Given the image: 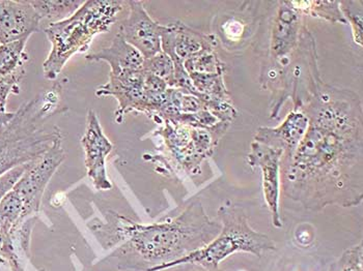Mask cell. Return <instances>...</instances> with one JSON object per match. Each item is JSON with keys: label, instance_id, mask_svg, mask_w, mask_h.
I'll list each match as a JSON object with an SVG mask.
<instances>
[{"label": "cell", "instance_id": "obj_1", "mask_svg": "<svg viewBox=\"0 0 363 271\" xmlns=\"http://www.w3.org/2000/svg\"><path fill=\"white\" fill-rule=\"evenodd\" d=\"M308 98L298 108L308 117L306 135L281 158L284 196L311 212L355 207L363 199L362 104L350 89L323 82L313 62Z\"/></svg>", "mask_w": 363, "mask_h": 271}, {"label": "cell", "instance_id": "obj_2", "mask_svg": "<svg viewBox=\"0 0 363 271\" xmlns=\"http://www.w3.org/2000/svg\"><path fill=\"white\" fill-rule=\"evenodd\" d=\"M220 230V221L210 219L199 198L192 199L177 216L147 225L116 214L108 233L118 248L111 257L118 261V270L147 271L203 248Z\"/></svg>", "mask_w": 363, "mask_h": 271}, {"label": "cell", "instance_id": "obj_3", "mask_svg": "<svg viewBox=\"0 0 363 271\" xmlns=\"http://www.w3.org/2000/svg\"><path fill=\"white\" fill-rule=\"evenodd\" d=\"M62 83L55 81L52 87L21 105L11 122L0 129V175L37 160L64 140L60 127L47 123L67 110L62 107Z\"/></svg>", "mask_w": 363, "mask_h": 271}, {"label": "cell", "instance_id": "obj_4", "mask_svg": "<svg viewBox=\"0 0 363 271\" xmlns=\"http://www.w3.org/2000/svg\"><path fill=\"white\" fill-rule=\"evenodd\" d=\"M125 4L116 0L84 1L71 17L46 26L51 49L43 64L44 77L56 81L74 55L87 52L96 37L111 30Z\"/></svg>", "mask_w": 363, "mask_h": 271}, {"label": "cell", "instance_id": "obj_5", "mask_svg": "<svg viewBox=\"0 0 363 271\" xmlns=\"http://www.w3.org/2000/svg\"><path fill=\"white\" fill-rule=\"evenodd\" d=\"M221 230L217 236L203 248L190 253L172 263L156 266L147 271H164L180 265H196L214 271L220 268L221 262L236 253H246L263 258L277 250V244L264 233L253 229L247 214L241 206L226 200L217 210Z\"/></svg>", "mask_w": 363, "mask_h": 271}, {"label": "cell", "instance_id": "obj_6", "mask_svg": "<svg viewBox=\"0 0 363 271\" xmlns=\"http://www.w3.org/2000/svg\"><path fill=\"white\" fill-rule=\"evenodd\" d=\"M66 158L62 140L56 142L46 154L33 161L14 187L28 217L39 216L47 185Z\"/></svg>", "mask_w": 363, "mask_h": 271}, {"label": "cell", "instance_id": "obj_7", "mask_svg": "<svg viewBox=\"0 0 363 271\" xmlns=\"http://www.w3.org/2000/svg\"><path fill=\"white\" fill-rule=\"evenodd\" d=\"M129 13L121 23L118 33L145 59L162 51V33L164 25L155 21L145 10V4L138 0L126 1Z\"/></svg>", "mask_w": 363, "mask_h": 271}, {"label": "cell", "instance_id": "obj_8", "mask_svg": "<svg viewBox=\"0 0 363 271\" xmlns=\"http://www.w3.org/2000/svg\"><path fill=\"white\" fill-rule=\"evenodd\" d=\"M281 150L266 146L261 143L253 142L247 156L248 165L261 170L262 189L267 208L270 212L272 225L277 229L284 227V221L280 214V166H281Z\"/></svg>", "mask_w": 363, "mask_h": 271}, {"label": "cell", "instance_id": "obj_9", "mask_svg": "<svg viewBox=\"0 0 363 271\" xmlns=\"http://www.w3.org/2000/svg\"><path fill=\"white\" fill-rule=\"evenodd\" d=\"M84 151V163L89 178L98 190L112 189L111 179L107 175L106 160L111 154L113 145L99 120L98 114L89 110L86 116V127L82 140Z\"/></svg>", "mask_w": 363, "mask_h": 271}, {"label": "cell", "instance_id": "obj_10", "mask_svg": "<svg viewBox=\"0 0 363 271\" xmlns=\"http://www.w3.org/2000/svg\"><path fill=\"white\" fill-rule=\"evenodd\" d=\"M99 98L113 96L118 100L116 111V122L122 123L125 116L130 112H140L147 114V98L145 93V71H127V73L111 75L108 81L99 86L96 91Z\"/></svg>", "mask_w": 363, "mask_h": 271}, {"label": "cell", "instance_id": "obj_11", "mask_svg": "<svg viewBox=\"0 0 363 271\" xmlns=\"http://www.w3.org/2000/svg\"><path fill=\"white\" fill-rule=\"evenodd\" d=\"M216 46V39L212 35L197 31L180 21L164 25L162 51L172 58L174 64H183L199 53L215 50Z\"/></svg>", "mask_w": 363, "mask_h": 271}, {"label": "cell", "instance_id": "obj_12", "mask_svg": "<svg viewBox=\"0 0 363 271\" xmlns=\"http://www.w3.org/2000/svg\"><path fill=\"white\" fill-rule=\"evenodd\" d=\"M42 20L29 0H0V45L29 40Z\"/></svg>", "mask_w": 363, "mask_h": 271}, {"label": "cell", "instance_id": "obj_13", "mask_svg": "<svg viewBox=\"0 0 363 271\" xmlns=\"http://www.w3.org/2000/svg\"><path fill=\"white\" fill-rule=\"evenodd\" d=\"M164 127H161L155 135L162 137L165 146L177 165L189 175H199L201 171V163L206 158L199 154L192 140V127L178 122L164 120Z\"/></svg>", "mask_w": 363, "mask_h": 271}, {"label": "cell", "instance_id": "obj_14", "mask_svg": "<svg viewBox=\"0 0 363 271\" xmlns=\"http://www.w3.org/2000/svg\"><path fill=\"white\" fill-rule=\"evenodd\" d=\"M308 117L301 109L295 107L279 127H261L255 135V142L281 150L282 158L291 156L306 135Z\"/></svg>", "mask_w": 363, "mask_h": 271}, {"label": "cell", "instance_id": "obj_15", "mask_svg": "<svg viewBox=\"0 0 363 271\" xmlns=\"http://www.w3.org/2000/svg\"><path fill=\"white\" fill-rule=\"evenodd\" d=\"M271 35V54L284 60L297 48L301 33L302 14L292 1H279Z\"/></svg>", "mask_w": 363, "mask_h": 271}, {"label": "cell", "instance_id": "obj_16", "mask_svg": "<svg viewBox=\"0 0 363 271\" xmlns=\"http://www.w3.org/2000/svg\"><path fill=\"white\" fill-rule=\"evenodd\" d=\"M89 62H106L111 67V75L143 69L145 58L133 46L125 41L120 33H116L111 44L99 52L86 55Z\"/></svg>", "mask_w": 363, "mask_h": 271}, {"label": "cell", "instance_id": "obj_17", "mask_svg": "<svg viewBox=\"0 0 363 271\" xmlns=\"http://www.w3.org/2000/svg\"><path fill=\"white\" fill-rule=\"evenodd\" d=\"M47 26L71 17L79 10L84 1L80 0H29Z\"/></svg>", "mask_w": 363, "mask_h": 271}, {"label": "cell", "instance_id": "obj_18", "mask_svg": "<svg viewBox=\"0 0 363 271\" xmlns=\"http://www.w3.org/2000/svg\"><path fill=\"white\" fill-rule=\"evenodd\" d=\"M28 42L26 39L0 45V76L6 77L26 71L29 59L26 49Z\"/></svg>", "mask_w": 363, "mask_h": 271}, {"label": "cell", "instance_id": "obj_19", "mask_svg": "<svg viewBox=\"0 0 363 271\" xmlns=\"http://www.w3.org/2000/svg\"><path fill=\"white\" fill-rule=\"evenodd\" d=\"M294 6L302 15L325 20L333 24H348L340 8V1L327 0H308V1H292Z\"/></svg>", "mask_w": 363, "mask_h": 271}, {"label": "cell", "instance_id": "obj_20", "mask_svg": "<svg viewBox=\"0 0 363 271\" xmlns=\"http://www.w3.org/2000/svg\"><path fill=\"white\" fill-rule=\"evenodd\" d=\"M184 68L188 74L199 75H224L225 64L218 57L215 50H208L199 53L189 59L185 60Z\"/></svg>", "mask_w": 363, "mask_h": 271}, {"label": "cell", "instance_id": "obj_21", "mask_svg": "<svg viewBox=\"0 0 363 271\" xmlns=\"http://www.w3.org/2000/svg\"><path fill=\"white\" fill-rule=\"evenodd\" d=\"M26 76V71H18L14 75L2 77L0 76V129L11 122L14 118L15 112L6 110L9 96L19 95L20 83Z\"/></svg>", "mask_w": 363, "mask_h": 271}, {"label": "cell", "instance_id": "obj_22", "mask_svg": "<svg viewBox=\"0 0 363 271\" xmlns=\"http://www.w3.org/2000/svg\"><path fill=\"white\" fill-rule=\"evenodd\" d=\"M143 69L151 75L156 76L159 79L163 80L169 88H174L176 79H174V62L163 51L153 57L145 59Z\"/></svg>", "mask_w": 363, "mask_h": 271}, {"label": "cell", "instance_id": "obj_23", "mask_svg": "<svg viewBox=\"0 0 363 271\" xmlns=\"http://www.w3.org/2000/svg\"><path fill=\"white\" fill-rule=\"evenodd\" d=\"M340 8L346 19L347 23H349L352 28V37L353 41L359 47L363 46V1L362 0H346V1H340Z\"/></svg>", "mask_w": 363, "mask_h": 271}, {"label": "cell", "instance_id": "obj_24", "mask_svg": "<svg viewBox=\"0 0 363 271\" xmlns=\"http://www.w3.org/2000/svg\"><path fill=\"white\" fill-rule=\"evenodd\" d=\"M329 271H363L362 243L347 248Z\"/></svg>", "mask_w": 363, "mask_h": 271}, {"label": "cell", "instance_id": "obj_25", "mask_svg": "<svg viewBox=\"0 0 363 271\" xmlns=\"http://www.w3.org/2000/svg\"><path fill=\"white\" fill-rule=\"evenodd\" d=\"M31 162L23 163V165L17 166L13 169L9 170L6 173L0 175V202L4 200V197L9 194L18 183L24 172L28 170Z\"/></svg>", "mask_w": 363, "mask_h": 271}, {"label": "cell", "instance_id": "obj_26", "mask_svg": "<svg viewBox=\"0 0 363 271\" xmlns=\"http://www.w3.org/2000/svg\"><path fill=\"white\" fill-rule=\"evenodd\" d=\"M164 271H209L203 270V268L199 267V266L196 265H180L176 266V267L169 268V270H167ZM214 271H228L223 270L221 268H218L217 270Z\"/></svg>", "mask_w": 363, "mask_h": 271}, {"label": "cell", "instance_id": "obj_27", "mask_svg": "<svg viewBox=\"0 0 363 271\" xmlns=\"http://www.w3.org/2000/svg\"><path fill=\"white\" fill-rule=\"evenodd\" d=\"M0 271H12L10 264L2 257L1 254H0Z\"/></svg>", "mask_w": 363, "mask_h": 271}]
</instances>
